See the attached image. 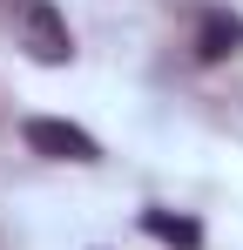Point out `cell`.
Instances as JSON below:
<instances>
[{
  "label": "cell",
  "instance_id": "3957f363",
  "mask_svg": "<svg viewBox=\"0 0 243 250\" xmlns=\"http://www.w3.org/2000/svg\"><path fill=\"white\" fill-rule=\"evenodd\" d=\"M230 54H243V14L202 7V21H196V61H230Z\"/></svg>",
  "mask_w": 243,
  "mask_h": 250
},
{
  "label": "cell",
  "instance_id": "7a4b0ae2",
  "mask_svg": "<svg viewBox=\"0 0 243 250\" xmlns=\"http://www.w3.org/2000/svg\"><path fill=\"white\" fill-rule=\"evenodd\" d=\"M20 135H27V149H34V156H54V163H95V156H101L88 128L54 122V115H34V122L20 128Z\"/></svg>",
  "mask_w": 243,
  "mask_h": 250
},
{
  "label": "cell",
  "instance_id": "6da1fadb",
  "mask_svg": "<svg viewBox=\"0 0 243 250\" xmlns=\"http://www.w3.org/2000/svg\"><path fill=\"white\" fill-rule=\"evenodd\" d=\"M14 21H20V47L47 61V68H61L68 54H75V34H68V21H61V7L54 0H20L14 7Z\"/></svg>",
  "mask_w": 243,
  "mask_h": 250
},
{
  "label": "cell",
  "instance_id": "277c9868",
  "mask_svg": "<svg viewBox=\"0 0 243 250\" xmlns=\"http://www.w3.org/2000/svg\"><path fill=\"white\" fill-rule=\"evenodd\" d=\"M142 230H149L156 244H176V250H196V244H202V223L169 216V209H142Z\"/></svg>",
  "mask_w": 243,
  "mask_h": 250
}]
</instances>
